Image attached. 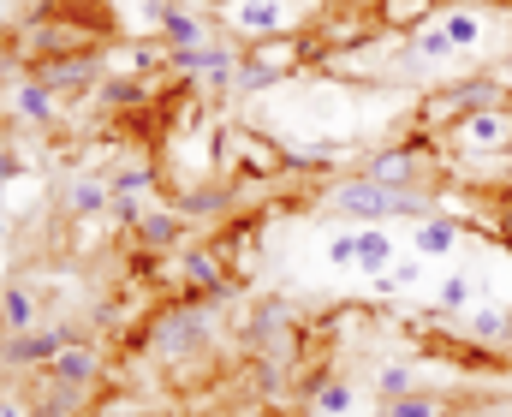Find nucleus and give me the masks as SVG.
Returning <instances> with one entry per match:
<instances>
[{"label": "nucleus", "instance_id": "nucleus-29", "mask_svg": "<svg viewBox=\"0 0 512 417\" xmlns=\"http://www.w3.org/2000/svg\"><path fill=\"white\" fill-rule=\"evenodd\" d=\"M0 233H6V221H0Z\"/></svg>", "mask_w": 512, "mask_h": 417}, {"label": "nucleus", "instance_id": "nucleus-2", "mask_svg": "<svg viewBox=\"0 0 512 417\" xmlns=\"http://www.w3.org/2000/svg\"><path fill=\"white\" fill-rule=\"evenodd\" d=\"M411 173H417V149H411V143L382 149V155L364 167V179H376V185H387V191H405V185H411Z\"/></svg>", "mask_w": 512, "mask_h": 417}, {"label": "nucleus", "instance_id": "nucleus-6", "mask_svg": "<svg viewBox=\"0 0 512 417\" xmlns=\"http://www.w3.org/2000/svg\"><path fill=\"white\" fill-rule=\"evenodd\" d=\"M352 245H358V269H364V275H382V269H393V239H387L382 227L352 233Z\"/></svg>", "mask_w": 512, "mask_h": 417}, {"label": "nucleus", "instance_id": "nucleus-21", "mask_svg": "<svg viewBox=\"0 0 512 417\" xmlns=\"http://www.w3.org/2000/svg\"><path fill=\"white\" fill-rule=\"evenodd\" d=\"M417 54H429V60H441V54H453V42H447V30H423V36H417Z\"/></svg>", "mask_w": 512, "mask_h": 417}, {"label": "nucleus", "instance_id": "nucleus-10", "mask_svg": "<svg viewBox=\"0 0 512 417\" xmlns=\"http://www.w3.org/2000/svg\"><path fill=\"white\" fill-rule=\"evenodd\" d=\"M54 370H60L66 382H90V376H96V352H90V346H66V352L54 358Z\"/></svg>", "mask_w": 512, "mask_h": 417}, {"label": "nucleus", "instance_id": "nucleus-28", "mask_svg": "<svg viewBox=\"0 0 512 417\" xmlns=\"http://www.w3.org/2000/svg\"><path fill=\"white\" fill-rule=\"evenodd\" d=\"M0 173H6V155H0Z\"/></svg>", "mask_w": 512, "mask_h": 417}, {"label": "nucleus", "instance_id": "nucleus-5", "mask_svg": "<svg viewBox=\"0 0 512 417\" xmlns=\"http://www.w3.org/2000/svg\"><path fill=\"white\" fill-rule=\"evenodd\" d=\"M501 102V84L495 78H471V84H453L447 90V108H459V114H489Z\"/></svg>", "mask_w": 512, "mask_h": 417}, {"label": "nucleus", "instance_id": "nucleus-8", "mask_svg": "<svg viewBox=\"0 0 512 417\" xmlns=\"http://www.w3.org/2000/svg\"><path fill=\"white\" fill-rule=\"evenodd\" d=\"M280 18H286V12H280V0H239V6H233V24H239V30H251V36L280 30Z\"/></svg>", "mask_w": 512, "mask_h": 417}, {"label": "nucleus", "instance_id": "nucleus-26", "mask_svg": "<svg viewBox=\"0 0 512 417\" xmlns=\"http://www.w3.org/2000/svg\"><path fill=\"white\" fill-rule=\"evenodd\" d=\"M221 203H227V197H185V203H179V209H185V215H215V209H221Z\"/></svg>", "mask_w": 512, "mask_h": 417}, {"label": "nucleus", "instance_id": "nucleus-14", "mask_svg": "<svg viewBox=\"0 0 512 417\" xmlns=\"http://www.w3.org/2000/svg\"><path fill=\"white\" fill-rule=\"evenodd\" d=\"M167 36H173V48H203V24L191 12H167Z\"/></svg>", "mask_w": 512, "mask_h": 417}, {"label": "nucleus", "instance_id": "nucleus-1", "mask_svg": "<svg viewBox=\"0 0 512 417\" xmlns=\"http://www.w3.org/2000/svg\"><path fill=\"white\" fill-rule=\"evenodd\" d=\"M334 203H340L346 215H364V221H382V215H429L423 197H411V191H387V185H376V179H352V185H340Z\"/></svg>", "mask_w": 512, "mask_h": 417}, {"label": "nucleus", "instance_id": "nucleus-20", "mask_svg": "<svg viewBox=\"0 0 512 417\" xmlns=\"http://www.w3.org/2000/svg\"><path fill=\"white\" fill-rule=\"evenodd\" d=\"M382 394H387V400H405V394H411V370H399V364L382 370Z\"/></svg>", "mask_w": 512, "mask_h": 417}, {"label": "nucleus", "instance_id": "nucleus-27", "mask_svg": "<svg viewBox=\"0 0 512 417\" xmlns=\"http://www.w3.org/2000/svg\"><path fill=\"white\" fill-rule=\"evenodd\" d=\"M239 78H245V84H274V66H245Z\"/></svg>", "mask_w": 512, "mask_h": 417}, {"label": "nucleus", "instance_id": "nucleus-4", "mask_svg": "<svg viewBox=\"0 0 512 417\" xmlns=\"http://www.w3.org/2000/svg\"><path fill=\"white\" fill-rule=\"evenodd\" d=\"M512 138V126H507V114H465V126H459V143L465 149H501V143Z\"/></svg>", "mask_w": 512, "mask_h": 417}, {"label": "nucleus", "instance_id": "nucleus-24", "mask_svg": "<svg viewBox=\"0 0 512 417\" xmlns=\"http://www.w3.org/2000/svg\"><path fill=\"white\" fill-rule=\"evenodd\" d=\"M143 185H149V167H126V173H120V185H114V197H137Z\"/></svg>", "mask_w": 512, "mask_h": 417}, {"label": "nucleus", "instance_id": "nucleus-18", "mask_svg": "<svg viewBox=\"0 0 512 417\" xmlns=\"http://www.w3.org/2000/svg\"><path fill=\"white\" fill-rule=\"evenodd\" d=\"M471 292H477V280H471V275H447L441 304H447V310H465V304H471Z\"/></svg>", "mask_w": 512, "mask_h": 417}, {"label": "nucleus", "instance_id": "nucleus-12", "mask_svg": "<svg viewBox=\"0 0 512 417\" xmlns=\"http://www.w3.org/2000/svg\"><path fill=\"white\" fill-rule=\"evenodd\" d=\"M66 203H72V215H96V209L108 203V191H102L96 179H72V191H66Z\"/></svg>", "mask_w": 512, "mask_h": 417}, {"label": "nucleus", "instance_id": "nucleus-19", "mask_svg": "<svg viewBox=\"0 0 512 417\" xmlns=\"http://www.w3.org/2000/svg\"><path fill=\"white\" fill-rule=\"evenodd\" d=\"M316 406H322L328 417H346V412H352V388H340V382H328V388L316 394Z\"/></svg>", "mask_w": 512, "mask_h": 417}, {"label": "nucleus", "instance_id": "nucleus-22", "mask_svg": "<svg viewBox=\"0 0 512 417\" xmlns=\"http://www.w3.org/2000/svg\"><path fill=\"white\" fill-rule=\"evenodd\" d=\"M96 72V60H66V66H54V84H84Z\"/></svg>", "mask_w": 512, "mask_h": 417}, {"label": "nucleus", "instance_id": "nucleus-16", "mask_svg": "<svg viewBox=\"0 0 512 417\" xmlns=\"http://www.w3.org/2000/svg\"><path fill=\"white\" fill-rule=\"evenodd\" d=\"M429 6H435V0H382V18L387 24H405V18L417 24V18H429Z\"/></svg>", "mask_w": 512, "mask_h": 417}, {"label": "nucleus", "instance_id": "nucleus-15", "mask_svg": "<svg viewBox=\"0 0 512 417\" xmlns=\"http://www.w3.org/2000/svg\"><path fill=\"white\" fill-rule=\"evenodd\" d=\"M18 114H24V120H54L48 90H42V84H24V90H18Z\"/></svg>", "mask_w": 512, "mask_h": 417}, {"label": "nucleus", "instance_id": "nucleus-25", "mask_svg": "<svg viewBox=\"0 0 512 417\" xmlns=\"http://www.w3.org/2000/svg\"><path fill=\"white\" fill-rule=\"evenodd\" d=\"M143 239H149V245H167V239H173V215H149V221H143Z\"/></svg>", "mask_w": 512, "mask_h": 417}, {"label": "nucleus", "instance_id": "nucleus-17", "mask_svg": "<svg viewBox=\"0 0 512 417\" xmlns=\"http://www.w3.org/2000/svg\"><path fill=\"white\" fill-rule=\"evenodd\" d=\"M0 310H6V322H12V328H30V292L6 286V292H0Z\"/></svg>", "mask_w": 512, "mask_h": 417}, {"label": "nucleus", "instance_id": "nucleus-13", "mask_svg": "<svg viewBox=\"0 0 512 417\" xmlns=\"http://www.w3.org/2000/svg\"><path fill=\"white\" fill-rule=\"evenodd\" d=\"M387 417H447V406L429 394H405V400H387Z\"/></svg>", "mask_w": 512, "mask_h": 417}, {"label": "nucleus", "instance_id": "nucleus-7", "mask_svg": "<svg viewBox=\"0 0 512 417\" xmlns=\"http://www.w3.org/2000/svg\"><path fill=\"white\" fill-rule=\"evenodd\" d=\"M6 352H12L18 364H48V358H60V352H66V334H18Z\"/></svg>", "mask_w": 512, "mask_h": 417}, {"label": "nucleus", "instance_id": "nucleus-9", "mask_svg": "<svg viewBox=\"0 0 512 417\" xmlns=\"http://www.w3.org/2000/svg\"><path fill=\"white\" fill-rule=\"evenodd\" d=\"M441 30H447V42H453V48H477V42H483L477 12H447V18H441Z\"/></svg>", "mask_w": 512, "mask_h": 417}, {"label": "nucleus", "instance_id": "nucleus-11", "mask_svg": "<svg viewBox=\"0 0 512 417\" xmlns=\"http://www.w3.org/2000/svg\"><path fill=\"white\" fill-rule=\"evenodd\" d=\"M423 257H447L453 251V221H429V227H417V239H411Z\"/></svg>", "mask_w": 512, "mask_h": 417}, {"label": "nucleus", "instance_id": "nucleus-3", "mask_svg": "<svg viewBox=\"0 0 512 417\" xmlns=\"http://www.w3.org/2000/svg\"><path fill=\"white\" fill-rule=\"evenodd\" d=\"M173 66H179V72H203V78H215V84H227V78L239 72L227 48H173Z\"/></svg>", "mask_w": 512, "mask_h": 417}, {"label": "nucleus", "instance_id": "nucleus-23", "mask_svg": "<svg viewBox=\"0 0 512 417\" xmlns=\"http://www.w3.org/2000/svg\"><path fill=\"white\" fill-rule=\"evenodd\" d=\"M477 334H483V340H495V334H512V316H501V310H483V316H477Z\"/></svg>", "mask_w": 512, "mask_h": 417}]
</instances>
